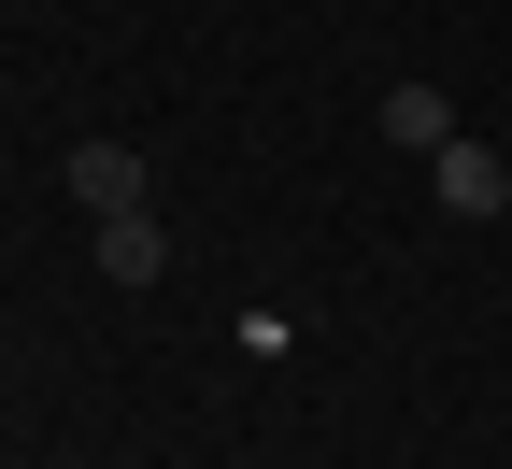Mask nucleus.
I'll return each instance as SVG.
<instances>
[{"label":"nucleus","instance_id":"f257e3e1","mask_svg":"<svg viewBox=\"0 0 512 469\" xmlns=\"http://www.w3.org/2000/svg\"><path fill=\"white\" fill-rule=\"evenodd\" d=\"M427 199H441V214H456V228H498V214H512V157H498V143H470V128H456V143L427 157Z\"/></svg>","mask_w":512,"mask_h":469},{"label":"nucleus","instance_id":"f03ea898","mask_svg":"<svg viewBox=\"0 0 512 469\" xmlns=\"http://www.w3.org/2000/svg\"><path fill=\"white\" fill-rule=\"evenodd\" d=\"M72 199H86V228H100V214H157L143 143H72Z\"/></svg>","mask_w":512,"mask_h":469},{"label":"nucleus","instance_id":"7ed1b4c3","mask_svg":"<svg viewBox=\"0 0 512 469\" xmlns=\"http://www.w3.org/2000/svg\"><path fill=\"white\" fill-rule=\"evenodd\" d=\"M86 256H100V285H128V299H143V285L171 271V242H157V214H100V228H86Z\"/></svg>","mask_w":512,"mask_h":469},{"label":"nucleus","instance_id":"20e7f679","mask_svg":"<svg viewBox=\"0 0 512 469\" xmlns=\"http://www.w3.org/2000/svg\"><path fill=\"white\" fill-rule=\"evenodd\" d=\"M370 128H384L399 157H441V143H456V100H441V86H384V100H370Z\"/></svg>","mask_w":512,"mask_h":469}]
</instances>
